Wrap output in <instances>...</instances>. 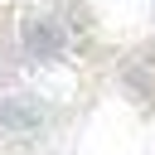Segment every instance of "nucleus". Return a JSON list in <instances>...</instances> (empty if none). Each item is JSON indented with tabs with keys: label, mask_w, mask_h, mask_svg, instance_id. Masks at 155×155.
Segmentation results:
<instances>
[{
	"label": "nucleus",
	"mask_w": 155,
	"mask_h": 155,
	"mask_svg": "<svg viewBox=\"0 0 155 155\" xmlns=\"http://www.w3.org/2000/svg\"><path fill=\"white\" fill-rule=\"evenodd\" d=\"M29 48L34 53H53L58 44H53V29H29Z\"/></svg>",
	"instance_id": "2"
},
{
	"label": "nucleus",
	"mask_w": 155,
	"mask_h": 155,
	"mask_svg": "<svg viewBox=\"0 0 155 155\" xmlns=\"http://www.w3.org/2000/svg\"><path fill=\"white\" fill-rule=\"evenodd\" d=\"M0 121L5 126H34V107H19V102H0Z\"/></svg>",
	"instance_id": "1"
}]
</instances>
